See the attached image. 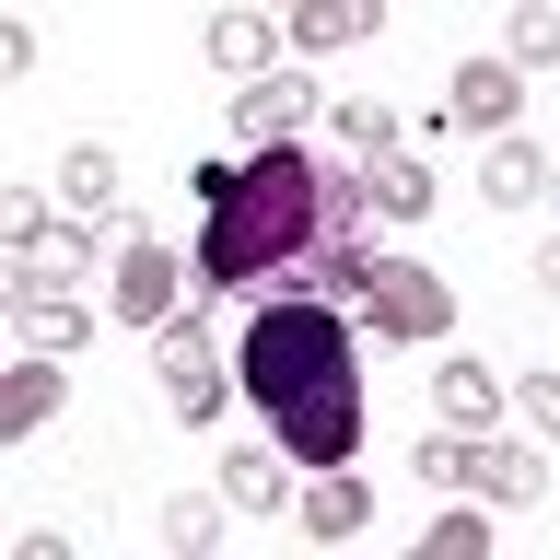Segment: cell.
Segmentation results:
<instances>
[{
  "instance_id": "1",
  "label": "cell",
  "mask_w": 560,
  "mask_h": 560,
  "mask_svg": "<svg viewBox=\"0 0 560 560\" xmlns=\"http://www.w3.org/2000/svg\"><path fill=\"white\" fill-rule=\"evenodd\" d=\"M210 210L199 234V292H327L339 304L350 269L374 257L362 245V187H350V164H327V152H245V164H199L187 175Z\"/></svg>"
},
{
  "instance_id": "2",
  "label": "cell",
  "mask_w": 560,
  "mask_h": 560,
  "mask_svg": "<svg viewBox=\"0 0 560 560\" xmlns=\"http://www.w3.org/2000/svg\"><path fill=\"white\" fill-rule=\"evenodd\" d=\"M234 385L257 397V420L292 467H350L362 455V327L327 292H280V304L245 315Z\"/></svg>"
},
{
  "instance_id": "3",
  "label": "cell",
  "mask_w": 560,
  "mask_h": 560,
  "mask_svg": "<svg viewBox=\"0 0 560 560\" xmlns=\"http://www.w3.org/2000/svg\"><path fill=\"white\" fill-rule=\"evenodd\" d=\"M350 315H362L374 339H397V350H432L455 327V280L432 269V257H362V269H350Z\"/></svg>"
},
{
  "instance_id": "4",
  "label": "cell",
  "mask_w": 560,
  "mask_h": 560,
  "mask_svg": "<svg viewBox=\"0 0 560 560\" xmlns=\"http://www.w3.org/2000/svg\"><path fill=\"white\" fill-rule=\"evenodd\" d=\"M152 397H164L175 420H222L234 374H222V350L199 339V315H175V327H152Z\"/></svg>"
},
{
  "instance_id": "5",
  "label": "cell",
  "mask_w": 560,
  "mask_h": 560,
  "mask_svg": "<svg viewBox=\"0 0 560 560\" xmlns=\"http://www.w3.org/2000/svg\"><path fill=\"white\" fill-rule=\"evenodd\" d=\"M187 257H175V245H152V234H117V280H105V304L129 315V327H175V315H187Z\"/></svg>"
},
{
  "instance_id": "6",
  "label": "cell",
  "mask_w": 560,
  "mask_h": 560,
  "mask_svg": "<svg viewBox=\"0 0 560 560\" xmlns=\"http://www.w3.org/2000/svg\"><path fill=\"white\" fill-rule=\"evenodd\" d=\"M315 94H327V82H315L304 59H280L269 82H245V94H234V164H245V152H292L304 117H315Z\"/></svg>"
},
{
  "instance_id": "7",
  "label": "cell",
  "mask_w": 560,
  "mask_h": 560,
  "mask_svg": "<svg viewBox=\"0 0 560 560\" xmlns=\"http://www.w3.org/2000/svg\"><path fill=\"white\" fill-rule=\"evenodd\" d=\"M59 210L82 222V234H129V175H117L105 140H70L59 152Z\"/></svg>"
},
{
  "instance_id": "8",
  "label": "cell",
  "mask_w": 560,
  "mask_h": 560,
  "mask_svg": "<svg viewBox=\"0 0 560 560\" xmlns=\"http://www.w3.org/2000/svg\"><path fill=\"white\" fill-rule=\"evenodd\" d=\"M12 339L47 350V362H70V350L94 339V304H82L70 280H12Z\"/></svg>"
},
{
  "instance_id": "9",
  "label": "cell",
  "mask_w": 560,
  "mask_h": 560,
  "mask_svg": "<svg viewBox=\"0 0 560 560\" xmlns=\"http://www.w3.org/2000/svg\"><path fill=\"white\" fill-rule=\"evenodd\" d=\"M514 105H525V70H514V59H455V94H444V117H455V129L514 140Z\"/></svg>"
},
{
  "instance_id": "10",
  "label": "cell",
  "mask_w": 560,
  "mask_h": 560,
  "mask_svg": "<svg viewBox=\"0 0 560 560\" xmlns=\"http://www.w3.org/2000/svg\"><path fill=\"white\" fill-rule=\"evenodd\" d=\"M467 490L479 502H537L549 490V455L525 444V432H467Z\"/></svg>"
},
{
  "instance_id": "11",
  "label": "cell",
  "mask_w": 560,
  "mask_h": 560,
  "mask_svg": "<svg viewBox=\"0 0 560 560\" xmlns=\"http://www.w3.org/2000/svg\"><path fill=\"white\" fill-rule=\"evenodd\" d=\"M199 59L245 94V82H269V70H280V24H269V12H210V24H199Z\"/></svg>"
},
{
  "instance_id": "12",
  "label": "cell",
  "mask_w": 560,
  "mask_h": 560,
  "mask_svg": "<svg viewBox=\"0 0 560 560\" xmlns=\"http://www.w3.org/2000/svg\"><path fill=\"white\" fill-rule=\"evenodd\" d=\"M292 514H304V537H327V549H350V537L374 525V479H350V467H315V479L292 490Z\"/></svg>"
},
{
  "instance_id": "13",
  "label": "cell",
  "mask_w": 560,
  "mask_h": 560,
  "mask_svg": "<svg viewBox=\"0 0 560 560\" xmlns=\"http://www.w3.org/2000/svg\"><path fill=\"white\" fill-rule=\"evenodd\" d=\"M432 420L444 432H502V374H490L479 350H455L444 374H432Z\"/></svg>"
},
{
  "instance_id": "14",
  "label": "cell",
  "mask_w": 560,
  "mask_h": 560,
  "mask_svg": "<svg viewBox=\"0 0 560 560\" xmlns=\"http://www.w3.org/2000/svg\"><path fill=\"white\" fill-rule=\"evenodd\" d=\"M327 129H339L327 164H350V175L385 164V152H409V129H397V105H385V94H339V105H327Z\"/></svg>"
},
{
  "instance_id": "15",
  "label": "cell",
  "mask_w": 560,
  "mask_h": 560,
  "mask_svg": "<svg viewBox=\"0 0 560 560\" xmlns=\"http://www.w3.org/2000/svg\"><path fill=\"white\" fill-rule=\"evenodd\" d=\"M350 187H362V222H420V210H432V164H420V152H385V164H362Z\"/></svg>"
},
{
  "instance_id": "16",
  "label": "cell",
  "mask_w": 560,
  "mask_h": 560,
  "mask_svg": "<svg viewBox=\"0 0 560 560\" xmlns=\"http://www.w3.org/2000/svg\"><path fill=\"white\" fill-rule=\"evenodd\" d=\"M479 199H490V210H537V199H549V152H537V140H490Z\"/></svg>"
},
{
  "instance_id": "17",
  "label": "cell",
  "mask_w": 560,
  "mask_h": 560,
  "mask_svg": "<svg viewBox=\"0 0 560 560\" xmlns=\"http://www.w3.org/2000/svg\"><path fill=\"white\" fill-rule=\"evenodd\" d=\"M374 24H385L374 0H304V12H292V47H304V59H339V47H362Z\"/></svg>"
},
{
  "instance_id": "18",
  "label": "cell",
  "mask_w": 560,
  "mask_h": 560,
  "mask_svg": "<svg viewBox=\"0 0 560 560\" xmlns=\"http://www.w3.org/2000/svg\"><path fill=\"white\" fill-rule=\"evenodd\" d=\"M222 514H234L222 490H175L152 525H164V549H175V560H210V549H222Z\"/></svg>"
},
{
  "instance_id": "19",
  "label": "cell",
  "mask_w": 560,
  "mask_h": 560,
  "mask_svg": "<svg viewBox=\"0 0 560 560\" xmlns=\"http://www.w3.org/2000/svg\"><path fill=\"white\" fill-rule=\"evenodd\" d=\"M280 490H292V467H280V444H234V455H222V502H234V514H269Z\"/></svg>"
},
{
  "instance_id": "20",
  "label": "cell",
  "mask_w": 560,
  "mask_h": 560,
  "mask_svg": "<svg viewBox=\"0 0 560 560\" xmlns=\"http://www.w3.org/2000/svg\"><path fill=\"white\" fill-rule=\"evenodd\" d=\"M59 362H47V350H24V374H12V385H0V432H35V420H47V409H59Z\"/></svg>"
},
{
  "instance_id": "21",
  "label": "cell",
  "mask_w": 560,
  "mask_h": 560,
  "mask_svg": "<svg viewBox=\"0 0 560 560\" xmlns=\"http://www.w3.org/2000/svg\"><path fill=\"white\" fill-rule=\"evenodd\" d=\"M12 269H24V280H82V269H94V234H82V222H47L35 245H12Z\"/></svg>"
},
{
  "instance_id": "22",
  "label": "cell",
  "mask_w": 560,
  "mask_h": 560,
  "mask_svg": "<svg viewBox=\"0 0 560 560\" xmlns=\"http://www.w3.org/2000/svg\"><path fill=\"white\" fill-rule=\"evenodd\" d=\"M420 549H432V560H490V525H479V502H444Z\"/></svg>"
},
{
  "instance_id": "23",
  "label": "cell",
  "mask_w": 560,
  "mask_h": 560,
  "mask_svg": "<svg viewBox=\"0 0 560 560\" xmlns=\"http://www.w3.org/2000/svg\"><path fill=\"white\" fill-rule=\"evenodd\" d=\"M409 467H420L432 490H467V432H444V420H432V432L409 444Z\"/></svg>"
},
{
  "instance_id": "24",
  "label": "cell",
  "mask_w": 560,
  "mask_h": 560,
  "mask_svg": "<svg viewBox=\"0 0 560 560\" xmlns=\"http://www.w3.org/2000/svg\"><path fill=\"white\" fill-rule=\"evenodd\" d=\"M502 59H514V70H549V59H560V12H537V0H525L514 35H502Z\"/></svg>"
}]
</instances>
